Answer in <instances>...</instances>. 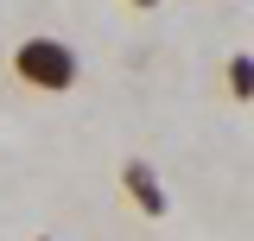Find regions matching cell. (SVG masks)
<instances>
[{"instance_id": "obj_1", "label": "cell", "mask_w": 254, "mask_h": 241, "mask_svg": "<svg viewBox=\"0 0 254 241\" xmlns=\"http://www.w3.org/2000/svg\"><path fill=\"white\" fill-rule=\"evenodd\" d=\"M13 83L32 89V95H70L83 83V58L64 38H51V32H32V38L13 45Z\"/></svg>"}, {"instance_id": "obj_2", "label": "cell", "mask_w": 254, "mask_h": 241, "mask_svg": "<svg viewBox=\"0 0 254 241\" xmlns=\"http://www.w3.org/2000/svg\"><path fill=\"white\" fill-rule=\"evenodd\" d=\"M121 197L140 216H153V222L172 210V197H165V184H159V172L146 165V159H121Z\"/></svg>"}, {"instance_id": "obj_3", "label": "cell", "mask_w": 254, "mask_h": 241, "mask_svg": "<svg viewBox=\"0 0 254 241\" xmlns=\"http://www.w3.org/2000/svg\"><path fill=\"white\" fill-rule=\"evenodd\" d=\"M222 83H229L235 102H254V58H248V51H235V58L222 63Z\"/></svg>"}, {"instance_id": "obj_4", "label": "cell", "mask_w": 254, "mask_h": 241, "mask_svg": "<svg viewBox=\"0 0 254 241\" xmlns=\"http://www.w3.org/2000/svg\"><path fill=\"white\" fill-rule=\"evenodd\" d=\"M127 6H133V13H153V6H159V0H127Z\"/></svg>"}, {"instance_id": "obj_5", "label": "cell", "mask_w": 254, "mask_h": 241, "mask_svg": "<svg viewBox=\"0 0 254 241\" xmlns=\"http://www.w3.org/2000/svg\"><path fill=\"white\" fill-rule=\"evenodd\" d=\"M32 241H51V235H32Z\"/></svg>"}]
</instances>
